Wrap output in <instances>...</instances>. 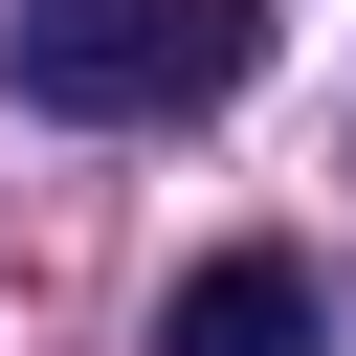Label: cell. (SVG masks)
<instances>
[{"label": "cell", "mask_w": 356, "mask_h": 356, "mask_svg": "<svg viewBox=\"0 0 356 356\" xmlns=\"http://www.w3.org/2000/svg\"><path fill=\"white\" fill-rule=\"evenodd\" d=\"M267 67V0H22L0 22V89L67 111V134H156V111H222Z\"/></svg>", "instance_id": "6da1fadb"}, {"label": "cell", "mask_w": 356, "mask_h": 356, "mask_svg": "<svg viewBox=\"0 0 356 356\" xmlns=\"http://www.w3.org/2000/svg\"><path fill=\"white\" fill-rule=\"evenodd\" d=\"M156 356H312V267L289 245H200L178 312H156Z\"/></svg>", "instance_id": "7a4b0ae2"}]
</instances>
